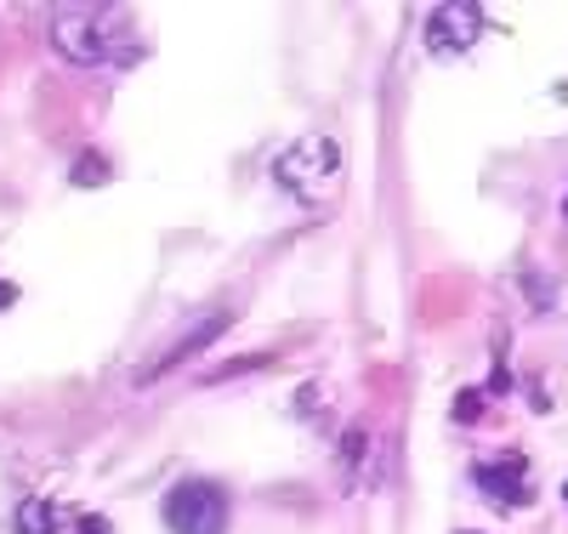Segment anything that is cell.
<instances>
[{
    "instance_id": "1",
    "label": "cell",
    "mask_w": 568,
    "mask_h": 534,
    "mask_svg": "<svg viewBox=\"0 0 568 534\" xmlns=\"http://www.w3.org/2000/svg\"><path fill=\"white\" fill-rule=\"evenodd\" d=\"M273 177L291 188L296 200H318V193H329L342 182V149L329 137H302L273 160Z\"/></svg>"
},
{
    "instance_id": "2",
    "label": "cell",
    "mask_w": 568,
    "mask_h": 534,
    "mask_svg": "<svg viewBox=\"0 0 568 534\" xmlns=\"http://www.w3.org/2000/svg\"><path fill=\"white\" fill-rule=\"evenodd\" d=\"M160 512H165L171 534H222L227 528V490L211 477H182Z\"/></svg>"
},
{
    "instance_id": "3",
    "label": "cell",
    "mask_w": 568,
    "mask_h": 534,
    "mask_svg": "<svg viewBox=\"0 0 568 534\" xmlns=\"http://www.w3.org/2000/svg\"><path fill=\"white\" fill-rule=\"evenodd\" d=\"M109 23H114V12H103V7H63L52 18V40L74 63H109V52H114Z\"/></svg>"
},
{
    "instance_id": "4",
    "label": "cell",
    "mask_w": 568,
    "mask_h": 534,
    "mask_svg": "<svg viewBox=\"0 0 568 534\" xmlns=\"http://www.w3.org/2000/svg\"><path fill=\"white\" fill-rule=\"evenodd\" d=\"M484 34V12L478 7H438L433 18H426V46H433L438 58H455V52H466L471 40Z\"/></svg>"
},
{
    "instance_id": "5",
    "label": "cell",
    "mask_w": 568,
    "mask_h": 534,
    "mask_svg": "<svg viewBox=\"0 0 568 534\" xmlns=\"http://www.w3.org/2000/svg\"><path fill=\"white\" fill-rule=\"evenodd\" d=\"M524 455L517 450H506V455H489V461H478V490L489 495V501H500V506H529V483H524Z\"/></svg>"
},
{
    "instance_id": "6",
    "label": "cell",
    "mask_w": 568,
    "mask_h": 534,
    "mask_svg": "<svg viewBox=\"0 0 568 534\" xmlns=\"http://www.w3.org/2000/svg\"><path fill=\"white\" fill-rule=\"evenodd\" d=\"M222 330H227V319H222V313H211V319H200L194 330H187V335H182V342H171V347H165V353H160V359H154L149 370H142V375H136V381H160L165 370H176V364H187V359H194L200 347H211V342H216V335H222Z\"/></svg>"
},
{
    "instance_id": "7",
    "label": "cell",
    "mask_w": 568,
    "mask_h": 534,
    "mask_svg": "<svg viewBox=\"0 0 568 534\" xmlns=\"http://www.w3.org/2000/svg\"><path fill=\"white\" fill-rule=\"evenodd\" d=\"M18 534H58V506L52 501H23L18 506Z\"/></svg>"
},
{
    "instance_id": "8",
    "label": "cell",
    "mask_w": 568,
    "mask_h": 534,
    "mask_svg": "<svg viewBox=\"0 0 568 534\" xmlns=\"http://www.w3.org/2000/svg\"><path fill=\"white\" fill-rule=\"evenodd\" d=\"M478 410H484V393H460L455 399V421H466V426L478 421Z\"/></svg>"
},
{
    "instance_id": "9",
    "label": "cell",
    "mask_w": 568,
    "mask_h": 534,
    "mask_svg": "<svg viewBox=\"0 0 568 534\" xmlns=\"http://www.w3.org/2000/svg\"><path fill=\"white\" fill-rule=\"evenodd\" d=\"M358 455H364V432H347V444H342V466L353 472V466H358Z\"/></svg>"
},
{
    "instance_id": "10",
    "label": "cell",
    "mask_w": 568,
    "mask_h": 534,
    "mask_svg": "<svg viewBox=\"0 0 568 534\" xmlns=\"http://www.w3.org/2000/svg\"><path fill=\"white\" fill-rule=\"evenodd\" d=\"M98 177H109L103 160H80V165H74V182H98Z\"/></svg>"
},
{
    "instance_id": "11",
    "label": "cell",
    "mask_w": 568,
    "mask_h": 534,
    "mask_svg": "<svg viewBox=\"0 0 568 534\" xmlns=\"http://www.w3.org/2000/svg\"><path fill=\"white\" fill-rule=\"evenodd\" d=\"M80 534H114V528H109V517H85V523H80Z\"/></svg>"
},
{
    "instance_id": "12",
    "label": "cell",
    "mask_w": 568,
    "mask_h": 534,
    "mask_svg": "<svg viewBox=\"0 0 568 534\" xmlns=\"http://www.w3.org/2000/svg\"><path fill=\"white\" fill-rule=\"evenodd\" d=\"M12 302V284H0V308H7Z\"/></svg>"
},
{
    "instance_id": "13",
    "label": "cell",
    "mask_w": 568,
    "mask_h": 534,
    "mask_svg": "<svg viewBox=\"0 0 568 534\" xmlns=\"http://www.w3.org/2000/svg\"><path fill=\"white\" fill-rule=\"evenodd\" d=\"M466 534H471V528H466Z\"/></svg>"
},
{
    "instance_id": "14",
    "label": "cell",
    "mask_w": 568,
    "mask_h": 534,
    "mask_svg": "<svg viewBox=\"0 0 568 534\" xmlns=\"http://www.w3.org/2000/svg\"><path fill=\"white\" fill-rule=\"evenodd\" d=\"M562 211H568V205H562Z\"/></svg>"
}]
</instances>
